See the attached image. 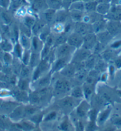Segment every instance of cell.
Instances as JSON below:
<instances>
[{"instance_id": "obj_1", "label": "cell", "mask_w": 121, "mask_h": 131, "mask_svg": "<svg viewBox=\"0 0 121 131\" xmlns=\"http://www.w3.org/2000/svg\"><path fill=\"white\" fill-rule=\"evenodd\" d=\"M74 32H77L83 37L88 34L94 32L92 25L83 21L75 23Z\"/></svg>"}, {"instance_id": "obj_2", "label": "cell", "mask_w": 121, "mask_h": 131, "mask_svg": "<svg viewBox=\"0 0 121 131\" xmlns=\"http://www.w3.org/2000/svg\"><path fill=\"white\" fill-rule=\"evenodd\" d=\"M48 8L46 0H32L30 9L34 14L39 15Z\"/></svg>"}, {"instance_id": "obj_3", "label": "cell", "mask_w": 121, "mask_h": 131, "mask_svg": "<svg viewBox=\"0 0 121 131\" xmlns=\"http://www.w3.org/2000/svg\"><path fill=\"white\" fill-rule=\"evenodd\" d=\"M72 48H74L67 43H65L56 47L55 50L56 59L67 58L70 54Z\"/></svg>"}, {"instance_id": "obj_4", "label": "cell", "mask_w": 121, "mask_h": 131, "mask_svg": "<svg viewBox=\"0 0 121 131\" xmlns=\"http://www.w3.org/2000/svg\"><path fill=\"white\" fill-rule=\"evenodd\" d=\"M67 43L74 48H79L83 46V36L73 32L68 37Z\"/></svg>"}, {"instance_id": "obj_5", "label": "cell", "mask_w": 121, "mask_h": 131, "mask_svg": "<svg viewBox=\"0 0 121 131\" xmlns=\"http://www.w3.org/2000/svg\"><path fill=\"white\" fill-rule=\"evenodd\" d=\"M70 19V16L69 10L62 8L59 10L56 11L54 24H64Z\"/></svg>"}, {"instance_id": "obj_6", "label": "cell", "mask_w": 121, "mask_h": 131, "mask_svg": "<svg viewBox=\"0 0 121 131\" xmlns=\"http://www.w3.org/2000/svg\"><path fill=\"white\" fill-rule=\"evenodd\" d=\"M49 67V62L45 60H41L39 64L36 67L35 70L34 71L33 74V80H38L39 78H40L41 76L44 73L48 70Z\"/></svg>"}, {"instance_id": "obj_7", "label": "cell", "mask_w": 121, "mask_h": 131, "mask_svg": "<svg viewBox=\"0 0 121 131\" xmlns=\"http://www.w3.org/2000/svg\"><path fill=\"white\" fill-rule=\"evenodd\" d=\"M56 11L53 10L52 9L48 8L44 11V12L38 15V17L44 21L48 26H51L54 23Z\"/></svg>"}, {"instance_id": "obj_8", "label": "cell", "mask_w": 121, "mask_h": 131, "mask_svg": "<svg viewBox=\"0 0 121 131\" xmlns=\"http://www.w3.org/2000/svg\"><path fill=\"white\" fill-rule=\"evenodd\" d=\"M97 40L96 34L94 32L88 34L83 37V44L82 46H83L84 49L90 50L95 47L97 44Z\"/></svg>"}, {"instance_id": "obj_9", "label": "cell", "mask_w": 121, "mask_h": 131, "mask_svg": "<svg viewBox=\"0 0 121 131\" xmlns=\"http://www.w3.org/2000/svg\"><path fill=\"white\" fill-rule=\"evenodd\" d=\"M13 14L9 9L1 8L0 10V23L10 26L14 21Z\"/></svg>"}, {"instance_id": "obj_10", "label": "cell", "mask_w": 121, "mask_h": 131, "mask_svg": "<svg viewBox=\"0 0 121 131\" xmlns=\"http://www.w3.org/2000/svg\"><path fill=\"white\" fill-rule=\"evenodd\" d=\"M44 43L38 36H32L31 37V48L33 53H40L44 46Z\"/></svg>"}, {"instance_id": "obj_11", "label": "cell", "mask_w": 121, "mask_h": 131, "mask_svg": "<svg viewBox=\"0 0 121 131\" xmlns=\"http://www.w3.org/2000/svg\"><path fill=\"white\" fill-rule=\"evenodd\" d=\"M70 83L67 80H58L55 84V90L58 93H62L67 92L70 90Z\"/></svg>"}, {"instance_id": "obj_12", "label": "cell", "mask_w": 121, "mask_h": 131, "mask_svg": "<svg viewBox=\"0 0 121 131\" xmlns=\"http://www.w3.org/2000/svg\"><path fill=\"white\" fill-rule=\"evenodd\" d=\"M37 18H38V16H36V15L34 14L27 13L26 15H25L24 17H23L21 18L20 22L23 23V24L32 29V27L33 26L35 22H36Z\"/></svg>"}, {"instance_id": "obj_13", "label": "cell", "mask_w": 121, "mask_h": 131, "mask_svg": "<svg viewBox=\"0 0 121 131\" xmlns=\"http://www.w3.org/2000/svg\"><path fill=\"white\" fill-rule=\"evenodd\" d=\"M46 25L47 24H46L42 19L38 17L36 22H35L32 28L33 36H38L41 31L42 30L43 28H44Z\"/></svg>"}, {"instance_id": "obj_14", "label": "cell", "mask_w": 121, "mask_h": 131, "mask_svg": "<svg viewBox=\"0 0 121 131\" xmlns=\"http://www.w3.org/2000/svg\"><path fill=\"white\" fill-rule=\"evenodd\" d=\"M91 56L90 51L83 48L81 49L79 52L76 54L75 56V62L76 63H81L83 61H85L89 57Z\"/></svg>"}, {"instance_id": "obj_15", "label": "cell", "mask_w": 121, "mask_h": 131, "mask_svg": "<svg viewBox=\"0 0 121 131\" xmlns=\"http://www.w3.org/2000/svg\"><path fill=\"white\" fill-rule=\"evenodd\" d=\"M10 27L11 38L14 40L15 41L17 42L20 34L19 23L15 22L14 21L12 24L10 26Z\"/></svg>"}, {"instance_id": "obj_16", "label": "cell", "mask_w": 121, "mask_h": 131, "mask_svg": "<svg viewBox=\"0 0 121 131\" xmlns=\"http://www.w3.org/2000/svg\"><path fill=\"white\" fill-rule=\"evenodd\" d=\"M70 18L73 21L74 23L81 22L83 21L84 15L85 12L78 10H69Z\"/></svg>"}, {"instance_id": "obj_17", "label": "cell", "mask_w": 121, "mask_h": 131, "mask_svg": "<svg viewBox=\"0 0 121 131\" xmlns=\"http://www.w3.org/2000/svg\"><path fill=\"white\" fill-rule=\"evenodd\" d=\"M91 25H92L94 33L97 34L99 32H102L105 30V28H106L107 24L105 22L104 19H101L100 20H99L97 21Z\"/></svg>"}, {"instance_id": "obj_18", "label": "cell", "mask_w": 121, "mask_h": 131, "mask_svg": "<svg viewBox=\"0 0 121 131\" xmlns=\"http://www.w3.org/2000/svg\"><path fill=\"white\" fill-rule=\"evenodd\" d=\"M48 8L58 11L63 8L62 0H46Z\"/></svg>"}, {"instance_id": "obj_19", "label": "cell", "mask_w": 121, "mask_h": 131, "mask_svg": "<svg viewBox=\"0 0 121 131\" xmlns=\"http://www.w3.org/2000/svg\"><path fill=\"white\" fill-rule=\"evenodd\" d=\"M67 58L56 59L52 67L53 72H58L64 69L67 66Z\"/></svg>"}, {"instance_id": "obj_20", "label": "cell", "mask_w": 121, "mask_h": 131, "mask_svg": "<svg viewBox=\"0 0 121 131\" xmlns=\"http://www.w3.org/2000/svg\"><path fill=\"white\" fill-rule=\"evenodd\" d=\"M55 39L54 44L55 47H56L58 46L67 43L68 36L64 33V32L58 34H55Z\"/></svg>"}, {"instance_id": "obj_21", "label": "cell", "mask_w": 121, "mask_h": 131, "mask_svg": "<svg viewBox=\"0 0 121 131\" xmlns=\"http://www.w3.org/2000/svg\"><path fill=\"white\" fill-rule=\"evenodd\" d=\"M19 43L22 46L23 48L28 50L29 48L31 47V38L26 36L24 34L20 33V37H19Z\"/></svg>"}, {"instance_id": "obj_22", "label": "cell", "mask_w": 121, "mask_h": 131, "mask_svg": "<svg viewBox=\"0 0 121 131\" xmlns=\"http://www.w3.org/2000/svg\"><path fill=\"white\" fill-rule=\"evenodd\" d=\"M98 3L96 0L95 1H88L84 3V8L85 13H91L96 11V8Z\"/></svg>"}, {"instance_id": "obj_23", "label": "cell", "mask_w": 121, "mask_h": 131, "mask_svg": "<svg viewBox=\"0 0 121 131\" xmlns=\"http://www.w3.org/2000/svg\"><path fill=\"white\" fill-rule=\"evenodd\" d=\"M68 10H78L85 12L84 2L83 1H74L69 7Z\"/></svg>"}, {"instance_id": "obj_24", "label": "cell", "mask_w": 121, "mask_h": 131, "mask_svg": "<svg viewBox=\"0 0 121 131\" xmlns=\"http://www.w3.org/2000/svg\"><path fill=\"white\" fill-rule=\"evenodd\" d=\"M40 57L39 53H31L30 61H29V66H30L31 67H36L39 64L40 60Z\"/></svg>"}, {"instance_id": "obj_25", "label": "cell", "mask_w": 121, "mask_h": 131, "mask_svg": "<svg viewBox=\"0 0 121 131\" xmlns=\"http://www.w3.org/2000/svg\"><path fill=\"white\" fill-rule=\"evenodd\" d=\"M61 70V74L66 77H68V78L73 77L75 74V66H74L73 65L65 66L64 69H62Z\"/></svg>"}, {"instance_id": "obj_26", "label": "cell", "mask_w": 121, "mask_h": 131, "mask_svg": "<svg viewBox=\"0 0 121 131\" xmlns=\"http://www.w3.org/2000/svg\"><path fill=\"white\" fill-rule=\"evenodd\" d=\"M109 4L108 3H98L96 12L101 15L108 14L109 11Z\"/></svg>"}, {"instance_id": "obj_27", "label": "cell", "mask_w": 121, "mask_h": 131, "mask_svg": "<svg viewBox=\"0 0 121 131\" xmlns=\"http://www.w3.org/2000/svg\"><path fill=\"white\" fill-rule=\"evenodd\" d=\"M120 28V26L118 23L114 22H110L106 25V29L110 34H115L118 32Z\"/></svg>"}, {"instance_id": "obj_28", "label": "cell", "mask_w": 121, "mask_h": 131, "mask_svg": "<svg viewBox=\"0 0 121 131\" xmlns=\"http://www.w3.org/2000/svg\"><path fill=\"white\" fill-rule=\"evenodd\" d=\"M51 28H50V26L46 25L45 27L43 28L42 30L40 32L38 36L39 37L40 39L45 43L46 38L48 37V36L51 33Z\"/></svg>"}, {"instance_id": "obj_29", "label": "cell", "mask_w": 121, "mask_h": 131, "mask_svg": "<svg viewBox=\"0 0 121 131\" xmlns=\"http://www.w3.org/2000/svg\"><path fill=\"white\" fill-rule=\"evenodd\" d=\"M0 47L4 52H7L9 53L13 49V45L9 40L3 39L0 42Z\"/></svg>"}, {"instance_id": "obj_30", "label": "cell", "mask_w": 121, "mask_h": 131, "mask_svg": "<svg viewBox=\"0 0 121 131\" xmlns=\"http://www.w3.org/2000/svg\"><path fill=\"white\" fill-rule=\"evenodd\" d=\"M60 105L64 108H72L74 105V101L72 97H65L60 101Z\"/></svg>"}, {"instance_id": "obj_31", "label": "cell", "mask_w": 121, "mask_h": 131, "mask_svg": "<svg viewBox=\"0 0 121 131\" xmlns=\"http://www.w3.org/2000/svg\"><path fill=\"white\" fill-rule=\"evenodd\" d=\"M39 80V79H38ZM50 82V76L48 74L43 77L38 81V87L41 89H44L47 87Z\"/></svg>"}, {"instance_id": "obj_32", "label": "cell", "mask_w": 121, "mask_h": 131, "mask_svg": "<svg viewBox=\"0 0 121 131\" xmlns=\"http://www.w3.org/2000/svg\"><path fill=\"white\" fill-rule=\"evenodd\" d=\"M24 114V110H23L20 107L15 108L13 110V112L10 114V117L12 119H17L20 117Z\"/></svg>"}, {"instance_id": "obj_33", "label": "cell", "mask_w": 121, "mask_h": 131, "mask_svg": "<svg viewBox=\"0 0 121 131\" xmlns=\"http://www.w3.org/2000/svg\"><path fill=\"white\" fill-rule=\"evenodd\" d=\"M71 95L74 98H77V99H80L83 97L84 93L83 91L79 87H76L73 89L71 92Z\"/></svg>"}, {"instance_id": "obj_34", "label": "cell", "mask_w": 121, "mask_h": 131, "mask_svg": "<svg viewBox=\"0 0 121 131\" xmlns=\"http://www.w3.org/2000/svg\"><path fill=\"white\" fill-rule=\"evenodd\" d=\"M20 74L21 78H24V79H27L29 76H30V70L29 67H27V66L22 64Z\"/></svg>"}, {"instance_id": "obj_35", "label": "cell", "mask_w": 121, "mask_h": 131, "mask_svg": "<svg viewBox=\"0 0 121 131\" xmlns=\"http://www.w3.org/2000/svg\"><path fill=\"white\" fill-rule=\"evenodd\" d=\"M79 81H84L86 80V72L84 69L78 70V72L74 75Z\"/></svg>"}, {"instance_id": "obj_36", "label": "cell", "mask_w": 121, "mask_h": 131, "mask_svg": "<svg viewBox=\"0 0 121 131\" xmlns=\"http://www.w3.org/2000/svg\"><path fill=\"white\" fill-rule=\"evenodd\" d=\"M111 111L110 108H108L106 110H105V111H103L102 113L100 115V116L99 117V121L100 123H103L108 118L109 114H110Z\"/></svg>"}, {"instance_id": "obj_37", "label": "cell", "mask_w": 121, "mask_h": 131, "mask_svg": "<svg viewBox=\"0 0 121 131\" xmlns=\"http://www.w3.org/2000/svg\"><path fill=\"white\" fill-rule=\"evenodd\" d=\"M30 56L31 53L30 51H29V50H27L26 51L23 52L22 57V61L23 62V64L28 66L29 64V61H30Z\"/></svg>"}, {"instance_id": "obj_38", "label": "cell", "mask_w": 121, "mask_h": 131, "mask_svg": "<svg viewBox=\"0 0 121 131\" xmlns=\"http://www.w3.org/2000/svg\"><path fill=\"white\" fill-rule=\"evenodd\" d=\"M14 53L17 57L21 58L23 53V47L19 41L17 42V43L14 47Z\"/></svg>"}, {"instance_id": "obj_39", "label": "cell", "mask_w": 121, "mask_h": 131, "mask_svg": "<svg viewBox=\"0 0 121 131\" xmlns=\"http://www.w3.org/2000/svg\"><path fill=\"white\" fill-rule=\"evenodd\" d=\"M28 79H24V78H21L20 80L18 82V85L19 87L20 88V89L22 90H26V89L28 87Z\"/></svg>"}, {"instance_id": "obj_40", "label": "cell", "mask_w": 121, "mask_h": 131, "mask_svg": "<svg viewBox=\"0 0 121 131\" xmlns=\"http://www.w3.org/2000/svg\"><path fill=\"white\" fill-rule=\"evenodd\" d=\"M3 61H4L5 64L6 65H10L11 63H13V57L9 53L4 52L3 57Z\"/></svg>"}, {"instance_id": "obj_41", "label": "cell", "mask_w": 121, "mask_h": 131, "mask_svg": "<svg viewBox=\"0 0 121 131\" xmlns=\"http://www.w3.org/2000/svg\"><path fill=\"white\" fill-rule=\"evenodd\" d=\"M14 105L15 104L14 103H11V102H5V103H4L1 105V108L4 111L8 112L13 109V107H14Z\"/></svg>"}, {"instance_id": "obj_42", "label": "cell", "mask_w": 121, "mask_h": 131, "mask_svg": "<svg viewBox=\"0 0 121 131\" xmlns=\"http://www.w3.org/2000/svg\"><path fill=\"white\" fill-rule=\"evenodd\" d=\"M29 99L33 103H38L40 101L41 98L38 93H33L30 95Z\"/></svg>"}, {"instance_id": "obj_43", "label": "cell", "mask_w": 121, "mask_h": 131, "mask_svg": "<svg viewBox=\"0 0 121 131\" xmlns=\"http://www.w3.org/2000/svg\"><path fill=\"white\" fill-rule=\"evenodd\" d=\"M14 95L17 99L20 100V101H23V100L25 99L26 98V94H25V92L24 90H16L14 92Z\"/></svg>"}, {"instance_id": "obj_44", "label": "cell", "mask_w": 121, "mask_h": 131, "mask_svg": "<svg viewBox=\"0 0 121 131\" xmlns=\"http://www.w3.org/2000/svg\"><path fill=\"white\" fill-rule=\"evenodd\" d=\"M11 0H0V7L1 8L8 9L11 5Z\"/></svg>"}, {"instance_id": "obj_45", "label": "cell", "mask_w": 121, "mask_h": 131, "mask_svg": "<svg viewBox=\"0 0 121 131\" xmlns=\"http://www.w3.org/2000/svg\"><path fill=\"white\" fill-rule=\"evenodd\" d=\"M83 93L84 96H85V97H89L91 95L92 93V89L91 88L90 84H88V86H85L84 88L83 89Z\"/></svg>"}, {"instance_id": "obj_46", "label": "cell", "mask_w": 121, "mask_h": 131, "mask_svg": "<svg viewBox=\"0 0 121 131\" xmlns=\"http://www.w3.org/2000/svg\"><path fill=\"white\" fill-rule=\"evenodd\" d=\"M7 128V123L5 118L3 116L0 115V128L6 129Z\"/></svg>"}, {"instance_id": "obj_47", "label": "cell", "mask_w": 121, "mask_h": 131, "mask_svg": "<svg viewBox=\"0 0 121 131\" xmlns=\"http://www.w3.org/2000/svg\"><path fill=\"white\" fill-rule=\"evenodd\" d=\"M60 129L63 131H68L69 130V124L67 121H64L60 125Z\"/></svg>"}, {"instance_id": "obj_48", "label": "cell", "mask_w": 121, "mask_h": 131, "mask_svg": "<svg viewBox=\"0 0 121 131\" xmlns=\"http://www.w3.org/2000/svg\"><path fill=\"white\" fill-rule=\"evenodd\" d=\"M37 110L33 107H28L24 109L25 115H32L36 112Z\"/></svg>"}, {"instance_id": "obj_49", "label": "cell", "mask_w": 121, "mask_h": 131, "mask_svg": "<svg viewBox=\"0 0 121 131\" xmlns=\"http://www.w3.org/2000/svg\"><path fill=\"white\" fill-rule=\"evenodd\" d=\"M56 116V112H52L49 113L47 116H46L45 121H48L53 120V119L55 118Z\"/></svg>"}, {"instance_id": "obj_50", "label": "cell", "mask_w": 121, "mask_h": 131, "mask_svg": "<svg viewBox=\"0 0 121 131\" xmlns=\"http://www.w3.org/2000/svg\"><path fill=\"white\" fill-rule=\"evenodd\" d=\"M62 2H63L64 8L68 9L70 6L73 2V0H62Z\"/></svg>"}, {"instance_id": "obj_51", "label": "cell", "mask_w": 121, "mask_h": 131, "mask_svg": "<svg viewBox=\"0 0 121 131\" xmlns=\"http://www.w3.org/2000/svg\"><path fill=\"white\" fill-rule=\"evenodd\" d=\"M20 127H21V128H23L24 129L27 130V131L30 130L32 129V126L29 123H27V122H23L22 124L20 125Z\"/></svg>"}, {"instance_id": "obj_52", "label": "cell", "mask_w": 121, "mask_h": 131, "mask_svg": "<svg viewBox=\"0 0 121 131\" xmlns=\"http://www.w3.org/2000/svg\"><path fill=\"white\" fill-rule=\"evenodd\" d=\"M113 122H114V124L115 125H116V126H121V117H116V118H115L114 119Z\"/></svg>"}, {"instance_id": "obj_53", "label": "cell", "mask_w": 121, "mask_h": 131, "mask_svg": "<svg viewBox=\"0 0 121 131\" xmlns=\"http://www.w3.org/2000/svg\"><path fill=\"white\" fill-rule=\"evenodd\" d=\"M121 45V41H116L115 42V43H114L112 45V47L113 48H117L118 47H119V46Z\"/></svg>"}, {"instance_id": "obj_54", "label": "cell", "mask_w": 121, "mask_h": 131, "mask_svg": "<svg viewBox=\"0 0 121 131\" xmlns=\"http://www.w3.org/2000/svg\"><path fill=\"white\" fill-rule=\"evenodd\" d=\"M96 111H94V110H93V111H91L90 112V113H91L90 118H91V120H93V121L94 120V117L95 118V117L96 116Z\"/></svg>"}, {"instance_id": "obj_55", "label": "cell", "mask_w": 121, "mask_h": 131, "mask_svg": "<svg viewBox=\"0 0 121 131\" xmlns=\"http://www.w3.org/2000/svg\"><path fill=\"white\" fill-rule=\"evenodd\" d=\"M115 64H116V66L118 68H120L121 67V59H118L115 61Z\"/></svg>"}, {"instance_id": "obj_56", "label": "cell", "mask_w": 121, "mask_h": 131, "mask_svg": "<svg viewBox=\"0 0 121 131\" xmlns=\"http://www.w3.org/2000/svg\"><path fill=\"white\" fill-rule=\"evenodd\" d=\"M4 53V51L2 50L1 47H0V60H3Z\"/></svg>"}, {"instance_id": "obj_57", "label": "cell", "mask_w": 121, "mask_h": 131, "mask_svg": "<svg viewBox=\"0 0 121 131\" xmlns=\"http://www.w3.org/2000/svg\"><path fill=\"white\" fill-rule=\"evenodd\" d=\"M3 66L2 64V63H1V60H0V71H1L3 70Z\"/></svg>"}, {"instance_id": "obj_58", "label": "cell", "mask_w": 121, "mask_h": 131, "mask_svg": "<svg viewBox=\"0 0 121 131\" xmlns=\"http://www.w3.org/2000/svg\"><path fill=\"white\" fill-rule=\"evenodd\" d=\"M83 1V0H73V2L74 1Z\"/></svg>"}, {"instance_id": "obj_59", "label": "cell", "mask_w": 121, "mask_h": 131, "mask_svg": "<svg viewBox=\"0 0 121 131\" xmlns=\"http://www.w3.org/2000/svg\"><path fill=\"white\" fill-rule=\"evenodd\" d=\"M1 7H0V10H1Z\"/></svg>"}, {"instance_id": "obj_60", "label": "cell", "mask_w": 121, "mask_h": 131, "mask_svg": "<svg viewBox=\"0 0 121 131\" xmlns=\"http://www.w3.org/2000/svg\"><path fill=\"white\" fill-rule=\"evenodd\" d=\"M27 1H32V0H27Z\"/></svg>"}, {"instance_id": "obj_61", "label": "cell", "mask_w": 121, "mask_h": 131, "mask_svg": "<svg viewBox=\"0 0 121 131\" xmlns=\"http://www.w3.org/2000/svg\"><path fill=\"white\" fill-rule=\"evenodd\" d=\"M36 131H39V130H36Z\"/></svg>"}, {"instance_id": "obj_62", "label": "cell", "mask_w": 121, "mask_h": 131, "mask_svg": "<svg viewBox=\"0 0 121 131\" xmlns=\"http://www.w3.org/2000/svg\"><path fill=\"white\" fill-rule=\"evenodd\" d=\"M0 78H1V76H0Z\"/></svg>"}]
</instances>
